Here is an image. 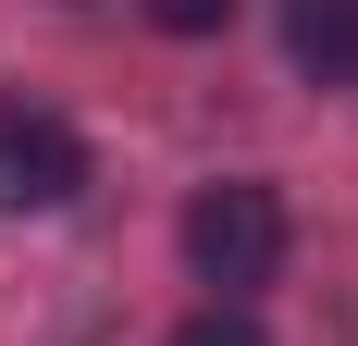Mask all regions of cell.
<instances>
[{"label":"cell","instance_id":"cell-1","mask_svg":"<svg viewBox=\"0 0 358 346\" xmlns=\"http://www.w3.org/2000/svg\"><path fill=\"white\" fill-rule=\"evenodd\" d=\"M185 272L222 284V310H235L248 284H272L285 272V198L248 186V173H235V186H198V198H185Z\"/></svg>","mask_w":358,"mask_h":346},{"label":"cell","instance_id":"cell-2","mask_svg":"<svg viewBox=\"0 0 358 346\" xmlns=\"http://www.w3.org/2000/svg\"><path fill=\"white\" fill-rule=\"evenodd\" d=\"M87 198V137L37 99H0V210H74Z\"/></svg>","mask_w":358,"mask_h":346},{"label":"cell","instance_id":"cell-3","mask_svg":"<svg viewBox=\"0 0 358 346\" xmlns=\"http://www.w3.org/2000/svg\"><path fill=\"white\" fill-rule=\"evenodd\" d=\"M285 50H296V74L346 87L358 74V0H285Z\"/></svg>","mask_w":358,"mask_h":346},{"label":"cell","instance_id":"cell-4","mask_svg":"<svg viewBox=\"0 0 358 346\" xmlns=\"http://www.w3.org/2000/svg\"><path fill=\"white\" fill-rule=\"evenodd\" d=\"M173 346H272V334H259L248 310H222V297H210L198 321H173Z\"/></svg>","mask_w":358,"mask_h":346},{"label":"cell","instance_id":"cell-5","mask_svg":"<svg viewBox=\"0 0 358 346\" xmlns=\"http://www.w3.org/2000/svg\"><path fill=\"white\" fill-rule=\"evenodd\" d=\"M148 25H161V37H222L235 0H148Z\"/></svg>","mask_w":358,"mask_h":346}]
</instances>
